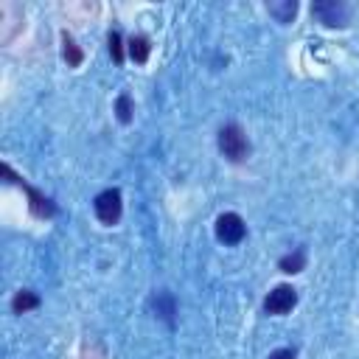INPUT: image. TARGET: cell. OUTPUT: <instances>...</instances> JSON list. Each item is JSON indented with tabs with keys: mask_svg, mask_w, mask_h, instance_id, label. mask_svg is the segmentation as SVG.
Listing matches in <instances>:
<instances>
[{
	"mask_svg": "<svg viewBox=\"0 0 359 359\" xmlns=\"http://www.w3.org/2000/svg\"><path fill=\"white\" fill-rule=\"evenodd\" d=\"M219 149L227 160L233 163H241L247 154H250V143H247V135L241 132V126L236 123H227L219 129Z\"/></svg>",
	"mask_w": 359,
	"mask_h": 359,
	"instance_id": "obj_1",
	"label": "cell"
},
{
	"mask_svg": "<svg viewBox=\"0 0 359 359\" xmlns=\"http://www.w3.org/2000/svg\"><path fill=\"white\" fill-rule=\"evenodd\" d=\"M93 208H95L98 222H104V224H115V222L121 219V210H123V205H121V191H118V188L101 191V194L95 196Z\"/></svg>",
	"mask_w": 359,
	"mask_h": 359,
	"instance_id": "obj_2",
	"label": "cell"
},
{
	"mask_svg": "<svg viewBox=\"0 0 359 359\" xmlns=\"http://www.w3.org/2000/svg\"><path fill=\"white\" fill-rule=\"evenodd\" d=\"M244 233H247V227L238 213H222L216 219V238L222 244H238L244 238Z\"/></svg>",
	"mask_w": 359,
	"mask_h": 359,
	"instance_id": "obj_3",
	"label": "cell"
},
{
	"mask_svg": "<svg viewBox=\"0 0 359 359\" xmlns=\"http://www.w3.org/2000/svg\"><path fill=\"white\" fill-rule=\"evenodd\" d=\"M311 11H314V17H317L320 22H325V25H331V28L348 22V6L339 3V0H320V3L311 6Z\"/></svg>",
	"mask_w": 359,
	"mask_h": 359,
	"instance_id": "obj_4",
	"label": "cell"
},
{
	"mask_svg": "<svg viewBox=\"0 0 359 359\" xmlns=\"http://www.w3.org/2000/svg\"><path fill=\"white\" fill-rule=\"evenodd\" d=\"M294 303H297V292H294L292 286L280 283V286H275V289L266 294L264 309H266L269 314H286V311L294 309Z\"/></svg>",
	"mask_w": 359,
	"mask_h": 359,
	"instance_id": "obj_5",
	"label": "cell"
},
{
	"mask_svg": "<svg viewBox=\"0 0 359 359\" xmlns=\"http://www.w3.org/2000/svg\"><path fill=\"white\" fill-rule=\"evenodd\" d=\"M22 188H25V194L31 196V210H34L36 216H53V210H56V208L50 205V199H45L42 194H36V191H34V188H28V185H22Z\"/></svg>",
	"mask_w": 359,
	"mask_h": 359,
	"instance_id": "obj_6",
	"label": "cell"
},
{
	"mask_svg": "<svg viewBox=\"0 0 359 359\" xmlns=\"http://www.w3.org/2000/svg\"><path fill=\"white\" fill-rule=\"evenodd\" d=\"M36 306H39V297H36L34 292H28V289L17 292V294H14V300H11V309H14L17 314H22V311H31V309H36Z\"/></svg>",
	"mask_w": 359,
	"mask_h": 359,
	"instance_id": "obj_7",
	"label": "cell"
},
{
	"mask_svg": "<svg viewBox=\"0 0 359 359\" xmlns=\"http://www.w3.org/2000/svg\"><path fill=\"white\" fill-rule=\"evenodd\" d=\"M269 14H275L278 22H292L294 14H297V3H294V0H286V3H269Z\"/></svg>",
	"mask_w": 359,
	"mask_h": 359,
	"instance_id": "obj_8",
	"label": "cell"
},
{
	"mask_svg": "<svg viewBox=\"0 0 359 359\" xmlns=\"http://www.w3.org/2000/svg\"><path fill=\"white\" fill-rule=\"evenodd\" d=\"M149 50H151V48H149V39H146V36H132V39H129V56H132L137 65H143V62L149 59Z\"/></svg>",
	"mask_w": 359,
	"mask_h": 359,
	"instance_id": "obj_9",
	"label": "cell"
},
{
	"mask_svg": "<svg viewBox=\"0 0 359 359\" xmlns=\"http://www.w3.org/2000/svg\"><path fill=\"white\" fill-rule=\"evenodd\" d=\"M62 45H65V48H62V53H65V59H67V65H70V67H79L84 56H81V50H79V45L73 42V36H67V34H62Z\"/></svg>",
	"mask_w": 359,
	"mask_h": 359,
	"instance_id": "obj_10",
	"label": "cell"
},
{
	"mask_svg": "<svg viewBox=\"0 0 359 359\" xmlns=\"http://www.w3.org/2000/svg\"><path fill=\"white\" fill-rule=\"evenodd\" d=\"M154 309H157V314L163 317V320H174V297L171 294H165V292H160L157 297H154Z\"/></svg>",
	"mask_w": 359,
	"mask_h": 359,
	"instance_id": "obj_11",
	"label": "cell"
},
{
	"mask_svg": "<svg viewBox=\"0 0 359 359\" xmlns=\"http://www.w3.org/2000/svg\"><path fill=\"white\" fill-rule=\"evenodd\" d=\"M303 264H306V252H303V250H294L292 255H283V258H280V269H283V272H300Z\"/></svg>",
	"mask_w": 359,
	"mask_h": 359,
	"instance_id": "obj_12",
	"label": "cell"
},
{
	"mask_svg": "<svg viewBox=\"0 0 359 359\" xmlns=\"http://www.w3.org/2000/svg\"><path fill=\"white\" fill-rule=\"evenodd\" d=\"M115 112H118V121H121V123H129V121H132V101H129V95H118Z\"/></svg>",
	"mask_w": 359,
	"mask_h": 359,
	"instance_id": "obj_13",
	"label": "cell"
},
{
	"mask_svg": "<svg viewBox=\"0 0 359 359\" xmlns=\"http://www.w3.org/2000/svg\"><path fill=\"white\" fill-rule=\"evenodd\" d=\"M109 53H112V59H115L118 65L123 62V45H121V34H118V31L109 34Z\"/></svg>",
	"mask_w": 359,
	"mask_h": 359,
	"instance_id": "obj_14",
	"label": "cell"
},
{
	"mask_svg": "<svg viewBox=\"0 0 359 359\" xmlns=\"http://www.w3.org/2000/svg\"><path fill=\"white\" fill-rule=\"evenodd\" d=\"M269 359H294V351H289V348H278V351L269 353Z\"/></svg>",
	"mask_w": 359,
	"mask_h": 359,
	"instance_id": "obj_15",
	"label": "cell"
}]
</instances>
